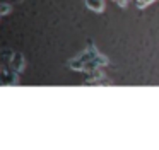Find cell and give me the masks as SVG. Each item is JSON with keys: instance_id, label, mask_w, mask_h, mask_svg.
Segmentation results:
<instances>
[{"instance_id": "obj_3", "label": "cell", "mask_w": 159, "mask_h": 150, "mask_svg": "<svg viewBox=\"0 0 159 150\" xmlns=\"http://www.w3.org/2000/svg\"><path fill=\"white\" fill-rule=\"evenodd\" d=\"M135 5L139 7V9H145L147 5H151L152 2H156V0H134Z\"/></svg>"}, {"instance_id": "obj_1", "label": "cell", "mask_w": 159, "mask_h": 150, "mask_svg": "<svg viewBox=\"0 0 159 150\" xmlns=\"http://www.w3.org/2000/svg\"><path fill=\"white\" fill-rule=\"evenodd\" d=\"M24 56H22V53H12L11 56V61H9V67L12 68L14 72H17V73H21L22 68H24Z\"/></svg>"}, {"instance_id": "obj_2", "label": "cell", "mask_w": 159, "mask_h": 150, "mask_svg": "<svg viewBox=\"0 0 159 150\" xmlns=\"http://www.w3.org/2000/svg\"><path fill=\"white\" fill-rule=\"evenodd\" d=\"M87 9L94 10V12H103L104 10V0H84Z\"/></svg>"}, {"instance_id": "obj_4", "label": "cell", "mask_w": 159, "mask_h": 150, "mask_svg": "<svg viewBox=\"0 0 159 150\" xmlns=\"http://www.w3.org/2000/svg\"><path fill=\"white\" fill-rule=\"evenodd\" d=\"M9 12H11V5L9 3H0V15H5Z\"/></svg>"}, {"instance_id": "obj_5", "label": "cell", "mask_w": 159, "mask_h": 150, "mask_svg": "<svg viewBox=\"0 0 159 150\" xmlns=\"http://www.w3.org/2000/svg\"><path fill=\"white\" fill-rule=\"evenodd\" d=\"M12 2H21V0H12Z\"/></svg>"}, {"instance_id": "obj_6", "label": "cell", "mask_w": 159, "mask_h": 150, "mask_svg": "<svg viewBox=\"0 0 159 150\" xmlns=\"http://www.w3.org/2000/svg\"><path fill=\"white\" fill-rule=\"evenodd\" d=\"M0 67H2V65H0Z\"/></svg>"}]
</instances>
